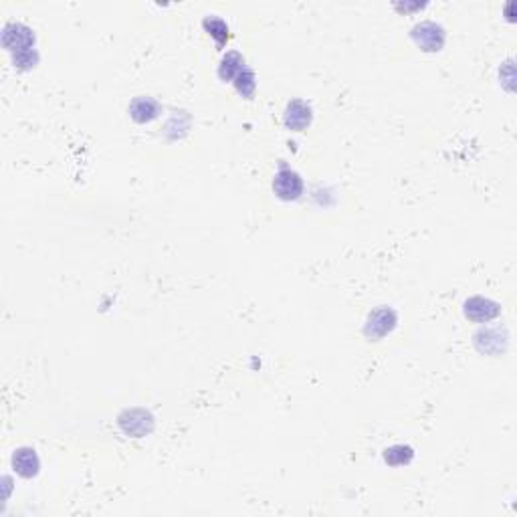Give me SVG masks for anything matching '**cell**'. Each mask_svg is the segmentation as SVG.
I'll return each mask as SVG.
<instances>
[{
  "label": "cell",
  "mask_w": 517,
  "mask_h": 517,
  "mask_svg": "<svg viewBox=\"0 0 517 517\" xmlns=\"http://www.w3.org/2000/svg\"><path fill=\"white\" fill-rule=\"evenodd\" d=\"M36 61H38V55L35 49H29V51H20V53L13 55V63L17 65L18 69H31L35 67Z\"/></svg>",
  "instance_id": "obj_15"
},
{
  "label": "cell",
  "mask_w": 517,
  "mask_h": 517,
  "mask_svg": "<svg viewBox=\"0 0 517 517\" xmlns=\"http://www.w3.org/2000/svg\"><path fill=\"white\" fill-rule=\"evenodd\" d=\"M396 311L392 307H380L372 311L368 316V321H366V327H364V334L370 339H380L384 336H388L396 325Z\"/></svg>",
  "instance_id": "obj_4"
},
{
  "label": "cell",
  "mask_w": 517,
  "mask_h": 517,
  "mask_svg": "<svg viewBox=\"0 0 517 517\" xmlns=\"http://www.w3.org/2000/svg\"><path fill=\"white\" fill-rule=\"evenodd\" d=\"M38 467H41V461L36 457L35 448H29V446H22L15 451L13 455V469L17 471L20 477L24 479H31L38 473Z\"/></svg>",
  "instance_id": "obj_7"
},
{
  "label": "cell",
  "mask_w": 517,
  "mask_h": 517,
  "mask_svg": "<svg viewBox=\"0 0 517 517\" xmlns=\"http://www.w3.org/2000/svg\"><path fill=\"white\" fill-rule=\"evenodd\" d=\"M2 45L13 55L20 53V51H29L35 45V35L27 24L8 22L2 31Z\"/></svg>",
  "instance_id": "obj_1"
},
{
  "label": "cell",
  "mask_w": 517,
  "mask_h": 517,
  "mask_svg": "<svg viewBox=\"0 0 517 517\" xmlns=\"http://www.w3.org/2000/svg\"><path fill=\"white\" fill-rule=\"evenodd\" d=\"M283 122H285L287 129H293V132H302L307 125L311 124V107L304 104L302 99H293L285 109V115H283Z\"/></svg>",
  "instance_id": "obj_6"
},
{
  "label": "cell",
  "mask_w": 517,
  "mask_h": 517,
  "mask_svg": "<svg viewBox=\"0 0 517 517\" xmlns=\"http://www.w3.org/2000/svg\"><path fill=\"white\" fill-rule=\"evenodd\" d=\"M273 190L281 200H297L304 194V180L291 168L281 166V170L275 174L273 180Z\"/></svg>",
  "instance_id": "obj_2"
},
{
  "label": "cell",
  "mask_w": 517,
  "mask_h": 517,
  "mask_svg": "<svg viewBox=\"0 0 517 517\" xmlns=\"http://www.w3.org/2000/svg\"><path fill=\"white\" fill-rule=\"evenodd\" d=\"M475 346L483 354H500L505 348V339L501 338L500 330H483L475 336Z\"/></svg>",
  "instance_id": "obj_9"
},
{
  "label": "cell",
  "mask_w": 517,
  "mask_h": 517,
  "mask_svg": "<svg viewBox=\"0 0 517 517\" xmlns=\"http://www.w3.org/2000/svg\"><path fill=\"white\" fill-rule=\"evenodd\" d=\"M234 87L236 91L243 95V97H253V93H255V87H257V83H255V75L250 69H243V71L236 75V79H234Z\"/></svg>",
  "instance_id": "obj_14"
},
{
  "label": "cell",
  "mask_w": 517,
  "mask_h": 517,
  "mask_svg": "<svg viewBox=\"0 0 517 517\" xmlns=\"http://www.w3.org/2000/svg\"><path fill=\"white\" fill-rule=\"evenodd\" d=\"M412 38L425 51H441L445 45V31L441 24L432 20H425L412 29Z\"/></svg>",
  "instance_id": "obj_3"
},
{
  "label": "cell",
  "mask_w": 517,
  "mask_h": 517,
  "mask_svg": "<svg viewBox=\"0 0 517 517\" xmlns=\"http://www.w3.org/2000/svg\"><path fill=\"white\" fill-rule=\"evenodd\" d=\"M465 316L473 321H489L500 316V305L485 297H471L465 302Z\"/></svg>",
  "instance_id": "obj_5"
},
{
  "label": "cell",
  "mask_w": 517,
  "mask_h": 517,
  "mask_svg": "<svg viewBox=\"0 0 517 517\" xmlns=\"http://www.w3.org/2000/svg\"><path fill=\"white\" fill-rule=\"evenodd\" d=\"M412 457H414V453H412L411 446L394 445L384 451V461L388 465H392V467L409 465L412 461Z\"/></svg>",
  "instance_id": "obj_13"
},
{
  "label": "cell",
  "mask_w": 517,
  "mask_h": 517,
  "mask_svg": "<svg viewBox=\"0 0 517 517\" xmlns=\"http://www.w3.org/2000/svg\"><path fill=\"white\" fill-rule=\"evenodd\" d=\"M129 113H132V118H134L138 124H146V122H152L154 118H158L160 106H158V101L152 99V97H138V99H134V104L129 106Z\"/></svg>",
  "instance_id": "obj_8"
},
{
  "label": "cell",
  "mask_w": 517,
  "mask_h": 517,
  "mask_svg": "<svg viewBox=\"0 0 517 517\" xmlns=\"http://www.w3.org/2000/svg\"><path fill=\"white\" fill-rule=\"evenodd\" d=\"M202 24H204L206 33H208V35L213 36L214 41H216V45H218V47H222V45L229 41V36H231V29H229V24H227L222 18L206 17Z\"/></svg>",
  "instance_id": "obj_11"
},
{
  "label": "cell",
  "mask_w": 517,
  "mask_h": 517,
  "mask_svg": "<svg viewBox=\"0 0 517 517\" xmlns=\"http://www.w3.org/2000/svg\"><path fill=\"white\" fill-rule=\"evenodd\" d=\"M125 416H129L132 418V423L129 420H122V427L127 434H136V427H140V430L143 432H150L152 430V416L148 414V412L143 411H132L127 412Z\"/></svg>",
  "instance_id": "obj_12"
},
{
  "label": "cell",
  "mask_w": 517,
  "mask_h": 517,
  "mask_svg": "<svg viewBox=\"0 0 517 517\" xmlns=\"http://www.w3.org/2000/svg\"><path fill=\"white\" fill-rule=\"evenodd\" d=\"M243 69H245V59L236 53V51H231V53H227L222 57V61L218 65V77L222 81H234L236 75L243 71Z\"/></svg>",
  "instance_id": "obj_10"
}]
</instances>
